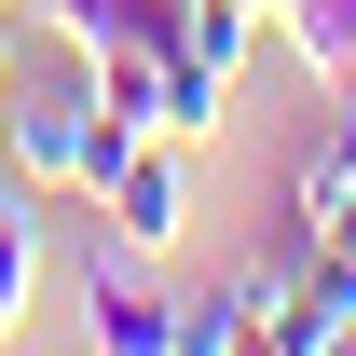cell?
<instances>
[{
	"instance_id": "cell-1",
	"label": "cell",
	"mask_w": 356,
	"mask_h": 356,
	"mask_svg": "<svg viewBox=\"0 0 356 356\" xmlns=\"http://www.w3.org/2000/svg\"><path fill=\"white\" fill-rule=\"evenodd\" d=\"M124 151H137V137L96 110V55H55V69H28V83L0 69V165H14V178H42V192H83V206H96Z\"/></svg>"
},
{
	"instance_id": "cell-2",
	"label": "cell",
	"mask_w": 356,
	"mask_h": 356,
	"mask_svg": "<svg viewBox=\"0 0 356 356\" xmlns=\"http://www.w3.org/2000/svg\"><path fill=\"white\" fill-rule=\"evenodd\" d=\"M96 220H110L124 261H165L178 233H192V165H178V137H137L124 165H110V192H96Z\"/></svg>"
},
{
	"instance_id": "cell-3",
	"label": "cell",
	"mask_w": 356,
	"mask_h": 356,
	"mask_svg": "<svg viewBox=\"0 0 356 356\" xmlns=\"http://www.w3.org/2000/svg\"><path fill=\"white\" fill-rule=\"evenodd\" d=\"M83 343L96 356H178V302L124 261H83Z\"/></svg>"
},
{
	"instance_id": "cell-4",
	"label": "cell",
	"mask_w": 356,
	"mask_h": 356,
	"mask_svg": "<svg viewBox=\"0 0 356 356\" xmlns=\"http://www.w3.org/2000/svg\"><path fill=\"white\" fill-rule=\"evenodd\" d=\"M69 55H178L192 42V0H42Z\"/></svg>"
},
{
	"instance_id": "cell-5",
	"label": "cell",
	"mask_w": 356,
	"mask_h": 356,
	"mask_svg": "<svg viewBox=\"0 0 356 356\" xmlns=\"http://www.w3.org/2000/svg\"><path fill=\"white\" fill-rule=\"evenodd\" d=\"M343 206H356V83H343V110L302 137V165H288V220L302 233H329Z\"/></svg>"
},
{
	"instance_id": "cell-6",
	"label": "cell",
	"mask_w": 356,
	"mask_h": 356,
	"mask_svg": "<svg viewBox=\"0 0 356 356\" xmlns=\"http://www.w3.org/2000/svg\"><path fill=\"white\" fill-rule=\"evenodd\" d=\"M274 42L302 55L315 83H356V0H274Z\"/></svg>"
},
{
	"instance_id": "cell-7",
	"label": "cell",
	"mask_w": 356,
	"mask_h": 356,
	"mask_svg": "<svg viewBox=\"0 0 356 356\" xmlns=\"http://www.w3.org/2000/svg\"><path fill=\"white\" fill-rule=\"evenodd\" d=\"M28 302H42V233L0 206V329H28Z\"/></svg>"
},
{
	"instance_id": "cell-8",
	"label": "cell",
	"mask_w": 356,
	"mask_h": 356,
	"mask_svg": "<svg viewBox=\"0 0 356 356\" xmlns=\"http://www.w3.org/2000/svg\"><path fill=\"white\" fill-rule=\"evenodd\" d=\"M0 69H14V0H0Z\"/></svg>"
},
{
	"instance_id": "cell-9",
	"label": "cell",
	"mask_w": 356,
	"mask_h": 356,
	"mask_svg": "<svg viewBox=\"0 0 356 356\" xmlns=\"http://www.w3.org/2000/svg\"><path fill=\"white\" fill-rule=\"evenodd\" d=\"M0 206H14V165H0Z\"/></svg>"
},
{
	"instance_id": "cell-10",
	"label": "cell",
	"mask_w": 356,
	"mask_h": 356,
	"mask_svg": "<svg viewBox=\"0 0 356 356\" xmlns=\"http://www.w3.org/2000/svg\"><path fill=\"white\" fill-rule=\"evenodd\" d=\"M261 14H274V0H261Z\"/></svg>"
}]
</instances>
